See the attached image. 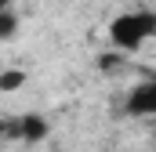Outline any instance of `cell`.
Returning <instances> with one entry per match:
<instances>
[{
  "instance_id": "1",
  "label": "cell",
  "mask_w": 156,
  "mask_h": 152,
  "mask_svg": "<svg viewBox=\"0 0 156 152\" xmlns=\"http://www.w3.org/2000/svg\"><path fill=\"white\" fill-rule=\"evenodd\" d=\"M156 33V15L153 11H131V15H116L109 26V40L120 51H138L145 40Z\"/></svg>"
},
{
  "instance_id": "2",
  "label": "cell",
  "mask_w": 156,
  "mask_h": 152,
  "mask_svg": "<svg viewBox=\"0 0 156 152\" xmlns=\"http://www.w3.org/2000/svg\"><path fill=\"white\" fill-rule=\"evenodd\" d=\"M7 134L22 138V141H44L51 134V123H47V116H40V112H26V116H18V119L7 123Z\"/></svg>"
},
{
  "instance_id": "5",
  "label": "cell",
  "mask_w": 156,
  "mask_h": 152,
  "mask_svg": "<svg viewBox=\"0 0 156 152\" xmlns=\"http://www.w3.org/2000/svg\"><path fill=\"white\" fill-rule=\"evenodd\" d=\"M18 87H26V73L22 69H4L0 73V91H18Z\"/></svg>"
},
{
  "instance_id": "4",
  "label": "cell",
  "mask_w": 156,
  "mask_h": 152,
  "mask_svg": "<svg viewBox=\"0 0 156 152\" xmlns=\"http://www.w3.org/2000/svg\"><path fill=\"white\" fill-rule=\"evenodd\" d=\"M15 33H18V15L11 7H4L0 11V40H11Z\"/></svg>"
},
{
  "instance_id": "3",
  "label": "cell",
  "mask_w": 156,
  "mask_h": 152,
  "mask_svg": "<svg viewBox=\"0 0 156 152\" xmlns=\"http://www.w3.org/2000/svg\"><path fill=\"white\" fill-rule=\"evenodd\" d=\"M127 112L131 116H153L156 112V83L142 80L131 94H127Z\"/></svg>"
},
{
  "instance_id": "6",
  "label": "cell",
  "mask_w": 156,
  "mask_h": 152,
  "mask_svg": "<svg viewBox=\"0 0 156 152\" xmlns=\"http://www.w3.org/2000/svg\"><path fill=\"white\" fill-rule=\"evenodd\" d=\"M4 134H7V119H0V138H4Z\"/></svg>"
}]
</instances>
